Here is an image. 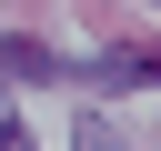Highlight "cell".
Listing matches in <instances>:
<instances>
[{"label":"cell","mask_w":161,"mask_h":151,"mask_svg":"<svg viewBox=\"0 0 161 151\" xmlns=\"http://www.w3.org/2000/svg\"><path fill=\"white\" fill-rule=\"evenodd\" d=\"M91 81H111V91H161V50H101Z\"/></svg>","instance_id":"1"},{"label":"cell","mask_w":161,"mask_h":151,"mask_svg":"<svg viewBox=\"0 0 161 151\" xmlns=\"http://www.w3.org/2000/svg\"><path fill=\"white\" fill-rule=\"evenodd\" d=\"M60 60L40 50V40H0V81H50Z\"/></svg>","instance_id":"2"},{"label":"cell","mask_w":161,"mask_h":151,"mask_svg":"<svg viewBox=\"0 0 161 151\" xmlns=\"http://www.w3.org/2000/svg\"><path fill=\"white\" fill-rule=\"evenodd\" d=\"M151 10H161V0H151Z\"/></svg>","instance_id":"3"}]
</instances>
